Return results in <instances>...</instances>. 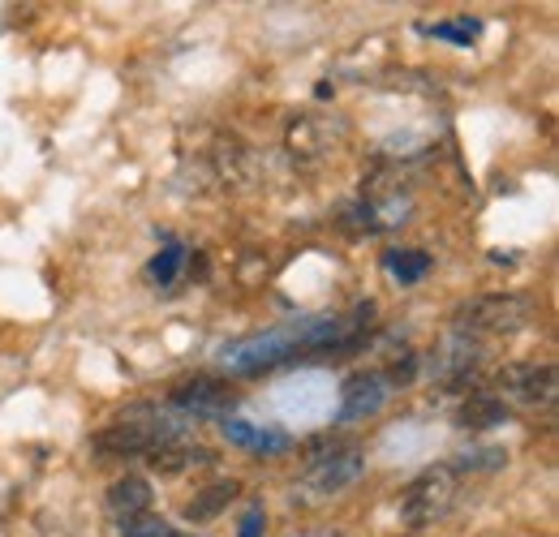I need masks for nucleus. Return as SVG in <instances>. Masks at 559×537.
<instances>
[{
	"mask_svg": "<svg viewBox=\"0 0 559 537\" xmlns=\"http://www.w3.org/2000/svg\"><path fill=\"white\" fill-rule=\"evenodd\" d=\"M370 323H374V301H361L353 314H306L272 332L224 344L219 361L233 374H263L301 357H349L366 339Z\"/></svg>",
	"mask_w": 559,
	"mask_h": 537,
	"instance_id": "nucleus-1",
	"label": "nucleus"
},
{
	"mask_svg": "<svg viewBox=\"0 0 559 537\" xmlns=\"http://www.w3.org/2000/svg\"><path fill=\"white\" fill-rule=\"evenodd\" d=\"M194 421L181 417L177 408H159V404H134L126 408L121 417H112L108 430H99L91 439L95 452L104 456H151V452H164L173 443H181V434L190 430Z\"/></svg>",
	"mask_w": 559,
	"mask_h": 537,
	"instance_id": "nucleus-2",
	"label": "nucleus"
},
{
	"mask_svg": "<svg viewBox=\"0 0 559 537\" xmlns=\"http://www.w3.org/2000/svg\"><path fill=\"white\" fill-rule=\"evenodd\" d=\"M534 323V301L530 297H516V293H487V297H474L465 301L456 314H452V332H465L474 339H499V336H516Z\"/></svg>",
	"mask_w": 559,
	"mask_h": 537,
	"instance_id": "nucleus-3",
	"label": "nucleus"
},
{
	"mask_svg": "<svg viewBox=\"0 0 559 537\" xmlns=\"http://www.w3.org/2000/svg\"><path fill=\"white\" fill-rule=\"evenodd\" d=\"M456 499H461V473H456V465H430V469H421L405 486V494H401V521L409 529H426V525L443 521L456 508Z\"/></svg>",
	"mask_w": 559,
	"mask_h": 537,
	"instance_id": "nucleus-4",
	"label": "nucleus"
},
{
	"mask_svg": "<svg viewBox=\"0 0 559 537\" xmlns=\"http://www.w3.org/2000/svg\"><path fill=\"white\" fill-rule=\"evenodd\" d=\"M495 401L521 404V408H547L556 401V366H534V361H512L495 374Z\"/></svg>",
	"mask_w": 559,
	"mask_h": 537,
	"instance_id": "nucleus-5",
	"label": "nucleus"
},
{
	"mask_svg": "<svg viewBox=\"0 0 559 537\" xmlns=\"http://www.w3.org/2000/svg\"><path fill=\"white\" fill-rule=\"evenodd\" d=\"M361 469H366L361 448H328V452H314V456L306 461L301 486H306L310 494L328 499V494H341L345 486H353V481L361 477Z\"/></svg>",
	"mask_w": 559,
	"mask_h": 537,
	"instance_id": "nucleus-6",
	"label": "nucleus"
},
{
	"mask_svg": "<svg viewBox=\"0 0 559 537\" xmlns=\"http://www.w3.org/2000/svg\"><path fill=\"white\" fill-rule=\"evenodd\" d=\"M233 404H237V392H233L228 383L211 379V374H199V379L177 383L173 396H168V408H177V413L190 417L194 426H199V421H215V417H228Z\"/></svg>",
	"mask_w": 559,
	"mask_h": 537,
	"instance_id": "nucleus-7",
	"label": "nucleus"
},
{
	"mask_svg": "<svg viewBox=\"0 0 559 537\" xmlns=\"http://www.w3.org/2000/svg\"><path fill=\"white\" fill-rule=\"evenodd\" d=\"M392 396V379L383 374V370H366V374H353L349 383L341 387V421L349 426V421H366V417H374L383 404Z\"/></svg>",
	"mask_w": 559,
	"mask_h": 537,
	"instance_id": "nucleus-8",
	"label": "nucleus"
},
{
	"mask_svg": "<svg viewBox=\"0 0 559 537\" xmlns=\"http://www.w3.org/2000/svg\"><path fill=\"white\" fill-rule=\"evenodd\" d=\"M219 430H224V439H228L233 448L254 452V456H280V452H288V443H293L284 430L254 426V421H246V417H224V421H219Z\"/></svg>",
	"mask_w": 559,
	"mask_h": 537,
	"instance_id": "nucleus-9",
	"label": "nucleus"
},
{
	"mask_svg": "<svg viewBox=\"0 0 559 537\" xmlns=\"http://www.w3.org/2000/svg\"><path fill=\"white\" fill-rule=\"evenodd\" d=\"M146 508H151V486H146L142 477H121V481H112V490H108V512H112V516L134 521V516H146Z\"/></svg>",
	"mask_w": 559,
	"mask_h": 537,
	"instance_id": "nucleus-10",
	"label": "nucleus"
},
{
	"mask_svg": "<svg viewBox=\"0 0 559 537\" xmlns=\"http://www.w3.org/2000/svg\"><path fill=\"white\" fill-rule=\"evenodd\" d=\"M435 267V259L426 254V250H414V246H405V250H383V271L396 279V284H418L426 279V271Z\"/></svg>",
	"mask_w": 559,
	"mask_h": 537,
	"instance_id": "nucleus-11",
	"label": "nucleus"
},
{
	"mask_svg": "<svg viewBox=\"0 0 559 537\" xmlns=\"http://www.w3.org/2000/svg\"><path fill=\"white\" fill-rule=\"evenodd\" d=\"M503 421H508V404L495 401L490 392H474L456 413V426H469V430H490V426H503Z\"/></svg>",
	"mask_w": 559,
	"mask_h": 537,
	"instance_id": "nucleus-12",
	"label": "nucleus"
},
{
	"mask_svg": "<svg viewBox=\"0 0 559 537\" xmlns=\"http://www.w3.org/2000/svg\"><path fill=\"white\" fill-rule=\"evenodd\" d=\"M237 481H215V486H207V490H199L190 503H186V521H194V525H203V521H211L219 508H228L233 499H237Z\"/></svg>",
	"mask_w": 559,
	"mask_h": 537,
	"instance_id": "nucleus-13",
	"label": "nucleus"
},
{
	"mask_svg": "<svg viewBox=\"0 0 559 537\" xmlns=\"http://www.w3.org/2000/svg\"><path fill=\"white\" fill-rule=\"evenodd\" d=\"M421 35H430V39H439V44H456V48H469V44H478V35H483V22H478V17H443V22H430V26H421Z\"/></svg>",
	"mask_w": 559,
	"mask_h": 537,
	"instance_id": "nucleus-14",
	"label": "nucleus"
},
{
	"mask_svg": "<svg viewBox=\"0 0 559 537\" xmlns=\"http://www.w3.org/2000/svg\"><path fill=\"white\" fill-rule=\"evenodd\" d=\"M181 263H186V246H177V241H168L155 259H151V267H146V275L164 288V284H173L177 279V271H181Z\"/></svg>",
	"mask_w": 559,
	"mask_h": 537,
	"instance_id": "nucleus-15",
	"label": "nucleus"
},
{
	"mask_svg": "<svg viewBox=\"0 0 559 537\" xmlns=\"http://www.w3.org/2000/svg\"><path fill=\"white\" fill-rule=\"evenodd\" d=\"M121 537H186L177 534V525H168L164 516H134L121 525Z\"/></svg>",
	"mask_w": 559,
	"mask_h": 537,
	"instance_id": "nucleus-16",
	"label": "nucleus"
},
{
	"mask_svg": "<svg viewBox=\"0 0 559 537\" xmlns=\"http://www.w3.org/2000/svg\"><path fill=\"white\" fill-rule=\"evenodd\" d=\"M263 529H267V512L254 503V508L241 516V529H237V537H263Z\"/></svg>",
	"mask_w": 559,
	"mask_h": 537,
	"instance_id": "nucleus-17",
	"label": "nucleus"
}]
</instances>
